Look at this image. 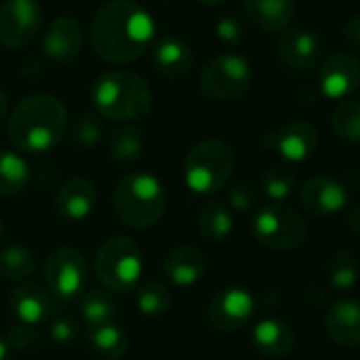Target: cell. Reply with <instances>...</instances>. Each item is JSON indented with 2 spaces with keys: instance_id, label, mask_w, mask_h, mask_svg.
<instances>
[{
  "instance_id": "obj_1",
  "label": "cell",
  "mask_w": 360,
  "mask_h": 360,
  "mask_svg": "<svg viewBox=\"0 0 360 360\" xmlns=\"http://www.w3.org/2000/svg\"><path fill=\"white\" fill-rule=\"evenodd\" d=\"M91 47L108 64H131L155 39V22L134 0H110L91 20Z\"/></svg>"
},
{
  "instance_id": "obj_2",
  "label": "cell",
  "mask_w": 360,
  "mask_h": 360,
  "mask_svg": "<svg viewBox=\"0 0 360 360\" xmlns=\"http://www.w3.org/2000/svg\"><path fill=\"white\" fill-rule=\"evenodd\" d=\"M68 129V112L60 98L34 94L22 100L9 117L7 134L11 142L30 155L53 150Z\"/></svg>"
},
{
  "instance_id": "obj_3",
  "label": "cell",
  "mask_w": 360,
  "mask_h": 360,
  "mask_svg": "<svg viewBox=\"0 0 360 360\" xmlns=\"http://www.w3.org/2000/svg\"><path fill=\"white\" fill-rule=\"evenodd\" d=\"M91 102L102 119L138 121L153 108L148 83L127 70L104 72L91 89Z\"/></svg>"
},
{
  "instance_id": "obj_4",
  "label": "cell",
  "mask_w": 360,
  "mask_h": 360,
  "mask_svg": "<svg viewBox=\"0 0 360 360\" xmlns=\"http://www.w3.org/2000/svg\"><path fill=\"white\" fill-rule=\"evenodd\" d=\"M165 189L161 180L148 172H134L119 180L112 195L117 219L134 229H148L165 214Z\"/></svg>"
},
{
  "instance_id": "obj_5",
  "label": "cell",
  "mask_w": 360,
  "mask_h": 360,
  "mask_svg": "<svg viewBox=\"0 0 360 360\" xmlns=\"http://www.w3.org/2000/svg\"><path fill=\"white\" fill-rule=\"evenodd\" d=\"M236 169V150L221 138L198 142L185 157L183 178L185 185L198 195L221 191Z\"/></svg>"
},
{
  "instance_id": "obj_6",
  "label": "cell",
  "mask_w": 360,
  "mask_h": 360,
  "mask_svg": "<svg viewBox=\"0 0 360 360\" xmlns=\"http://www.w3.org/2000/svg\"><path fill=\"white\" fill-rule=\"evenodd\" d=\"M144 261L142 250L129 238L117 236L106 240L94 261L96 278L110 292H129L138 288Z\"/></svg>"
},
{
  "instance_id": "obj_7",
  "label": "cell",
  "mask_w": 360,
  "mask_h": 360,
  "mask_svg": "<svg viewBox=\"0 0 360 360\" xmlns=\"http://www.w3.org/2000/svg\"><path fill=\"white\" fill-rule=\"evenodd\" d=\"M252 236L269 250L290 252L307 240V223L284 204H267L261 206L252 219Z\"/></svg>"
},
{
  "instance_id": "obj_8",
  "label": "cell",
  "mask_w": 360,
  "mask_h": 360,
  "mask_svg": "<svg viewBox=\"0 0 360 360\" xmlns=\"http://www.w3.org/2000/svg\"><path fill=\"white\" fill-rule=\"evenodd\" d=\"M252 85V66L246 58L223 53L210 60L200 75V89L206 98L231 102L242 98Z\"/></svg>"
},
{
  "instance_id": "obj_9",
  "label": "cell",
  "mask_w": 360,
  "mask_h": 360,
  "mask_svg": "<svg viewBox=\"0 0 360 360\" xmlns=\"http://www.w3.org/2000/svg\"><path fill=\"white\" fill-rule=\"evenodd\" d=\"M45 280L58 299H77L85 292L89 282V265L85 255L68 246L53 250L45 263Z\"/></svg>"
},
{
  "instance_id": "obj_10",
  "label": "cell",
  "mask_w": 360,
  "mask_h": 360,
  "mask_svg": "<svg viewBox=\"0 0 360 360\" xmlns=\"http://www.w3.org/2000/svg\"><path fill=\"white\" fill-rule=\"evenodd\" d=\"M43 11L37 0H5L0 5V43L9 49L30 45L41 32Z\"/></svg>"
},
{
  "instance_id": "obj_11",
  "label": "cell",
  "mask_w": 360,
  "mask_h": 360,
  "mask_svg": "<svg viewBox=\"0 0 360 360\" xmlns=\"http://www.w3.org/2000/svg\"><path fill=\"white\" fill-rule=\"evenodd\" d=\"M255 314V297L242 286L221 288L206 309V318L212 328L223 333H233L244 328Z\"/></svg>"
},
{
  "instance_id": "obj_12",
  "label": "cell",
  "mask_w": 360,
  "mask_h": 360,
  "mask_svg": "<svg viewBox=\"0 0 360 360\" xmlns=\"http://www.w3.org/2000/svg\"><path fill=\"white\" fill-rule=\"evenodd\" d=\"M263 144L278 153L284 161L301 163L318 148V131L309 121H288L263 138Z\"/></svg>"
},
{
  "instance_id": "obj_13",
  "label": "cell",
  "mask_w": 360,
  "mask_h": 360,
  "mask_svg": "<svg viewBox=\"0 0 360 360\" xmlns=\"http://www.w3.org/2000/svg\"><path fill=\"white\" fill-rule=\"evenodd\" d=\"M360 87V62L347 53H333L318 68V89L328 100H347Z\"/></svg>"
},
{
  "instance_id": "obj_14",
  "label": "cell",
  "mask_w": 360,
  "mask_h": 360,
  "mask_svg": "<svg viewBox=\"0 0 360 360\" xmlns=\"http://www.w3.org/2000/svg\"><path fill=\"white\" fill-rule=\"evenodd\" d=\"M301 206L318 219H328L345 210L349 193L343 183L333 176H314L299 191Z\"/></svg>"
},
{
  "instance_id": "obj_15",
  "label": "cell",
  "mask_w": 360,
  "mask_h": 360,
  "mask_svg": "<svg viewBox=\"0 0 360 360\" xmlns=\"http://www.w3.org/2000/svg\"><path fill=\"white\" fill-rule=\"evenodd\" d=\"M324 53V41L309 28H288L278 43V60L297 72L311 70L320 64Z\"/></svg>"
},
{
  "instance_id": "obj_16",
  "label": "cell",
  "mask_w": 360,
  "mask_h": 360,
  "mask_svg": "<svg viewBox=\"0 0 360 360\" xmlns=\"http://www.w3.org/2000/svg\"><path fill=\"white\" fill-rule=\"evenodd\" d=\"M165 278L178 286V288H189L195 286L208 271V257L204 250L195 246H176L165 252L161 261Z\"/></svg>"
},
{
  "instance_id": "obj_17",
  "label": "cell",
  "mask_w": 360,
  "mask_h": 360,
  "mask_svg": "<svg viewBox=\"0 0 360 360\" xmlns=\"http://www.w3.org/2000/svg\"><path fill=\"white\" fill-rule=\"evenodd\" d=\"M96 206V187L91 180L83 176H75L58 189L56 193V210L64 221L79 223L85 221Z\"/></svg>"
},
{
  "instance_id": "obj_18",
  "label": "cell",
  "mask_w": 360,
  "mask_h": 360,
  "mask_svg": "<svg viewBox=\"0 0 360 360\" xmlns=\"http://www.w3.org/2000/svg\"><path fill=\"white\" fill-rule=\"evenodd\" d=\"M83 47V28L72 18H58L45 39H43V51L49 60L58 64L72 62Z\"/></svg>"
},
{
  "instance_id": "obj_19",
  "label": "cell",
  "mask_w": 360,
  "mask_h": 360,
  "mask_svg": "<svg viewBox=\"0 0 360 360\" xmlns=\"http://www.w3.org/2000/svg\"><path fill=\"white\" fill-rule=\"evenodd\" d=\"M324 326L328 337L341 347H360V301L341 299L337 301L326 318Z\"/></svg>"
},
{
  "instance_id": "obj_20",
  "label": "cell",
  "mask_w": 360,
  "mask_h": 360,
  "mask_svg": "<svg viewBox=\"0 0 360 360\" xmlns=\"http://www.w3.org/2000/svg\"><path fill=\"white\" fill-rule=\"evenodd\" d=\"M244 11L252 26L265 32L288 30L297 15L295 0H244Z\"/></svg>"
},
{
  "instance_id": "obj_21",
  "label": "cell",
  "mask_w": 360,
  "mask_h": 360,
  "mask_svg": "<svg viewBox=\"0 0 360 360\" xmlns=\"http://www.w3.org/2000/svg\"><path fill=\"white\" fill-rule=\"evenodd\" d=\"M9 303H11L15 318L22 322V326H30V328L45 324L53 314L51 297L41 286H34V284L18 286L11 292Z\"/></svg>"
},
{
  "instance_id": "obj_22",
  "label": "cell",
  "mask_w": 360,
  "mask_h": 360,
  "mask_svg": "<svg viewBox=\"0 0 360 360\" xmlns=\"http://www.w3.org/2000/svg\"><path fill=\"white\" fill-rule=\"evenodd\" d=\"M153 66L161 77L169 81H180L191 72L193 53L189 45L180 39H161L153 47Z\"/></svg>"
},
{
  "instance_id": "obj_23",
  "label": "cell",
  "mask_w": 360,
  "mask_h": 360,
  "mask_svg": "<svg viewBox=\"0 0 360 360\" xmlns=\"http://www.w3.org/2000/svg\"><path fill=\"white\" fill-rule=\"evenodd\" d=\"M252 345L265 358H282L292 349L295 333L284 320L263 318L252 326Z\"/></svg>"
},
{
  "instance_id": "obj_24",
  "label": "cell",
  "mask_w": 360,
  "mask_h": 360,
  "mask_svg": "<svg viewBox=\"0 0 360 360\" xmlns=\"http://www.w3.org/2000/svg\"><path fill=\"white\" fill-rule=\"evenodd\" d=\"M30 183L28 161L13 153L0 148V195H18Z\"/></svg>"
},
{
  "instance_id": "obj_25",
  "label": "cell",
  "mask_w": 360,
  "mask_h": 360,
  "mask_svg": "<svg viewBox=\"0 0 360 360\" xmlns=\"http://www.w3.org/2000/svg\"><path fill=\"white\" fill-rule=\"evenodd\" d=\"M324 274L335 290H349L360 276L358 259L352 250H337L324 263Z\"/></svg>"
},
{
  "instance_id": "obj_26",
  "label": "cell",
  "mask_w": 360,
  "mask_h": 360,
  "mask_svg": "<svg viewBox=\"0 0 360 360\" xmlns=\"http://www.w3.org/2000/svg\"><path fill=\"white\" fill-rule=\"evenodd\" d=\"M89 345L104 360H121L127 352V335L117 322H110L89 330Z\"/></svg>"
},
{
  "instance_id": "obj_27",
  "label": "cell",
  "mask_w": 360,
  "mask_h": 360,
  "mask_svg": "<svg viewBox=\"0 0 360 360\" xmlns=\"http://www.w3.org/2000/svg\"><path fill=\"white\" fill-rule=\"evenodd\" d=\"M233 231L231 210L221 202H210L200 214V233L210 242H223Z\"/></svg>"
},
{
  "instance_id": "obj_28",
  "label": "cell",
  "mask_w": 360,
  "mask_h": 360,
  "mask_svg": "<svg viewBox=\"0 0 360 360\" xmlns=\"http://www.w3.org/2000/svg\"><path fill=\"white\" fill-rule=\"evenodd\" d=\"M37 269L34 252L20 244H9L0 248V276L7 280L30 278Z\"/></svg>"
},
{
  "instance_id": "obj_29",
  "label": "cell",
  "mask_w": 360,
  "mask_h": 360,
  "mask_svg": "<svg viewBox=\"0 0 360 360\" xmlns=\"http://www.w3.org/2000/svg\"><path fill=\"white\" fill-rule=\"evenodd\" d=\"M144 150V140L140 129L131 127V125H123L119 129H115L108 138V153L112 157V161L117 163H134L140 159Z\"/></svg>"
},
{
  "instance_id": "obj_30",
  "label": "cell",
  "mask_w": 360,
  "mask_h": 360,
  "mask_svg": "<svg viewBox=\"0 0 360 360\" xmlns=\"http://www.w3.org/2000/svg\"><path fill=\"white\" fill-rule=\"evenodd\" d=\"M333 131L349 144H360V102L341 100L330 112Z\"/></svg>"
},
{
  "instance_id": "obj_31",
  "label": "cell",
  "mask_w": 360,
  "mask_h": 360,
  "mask_svg": "<svg viewBox=\"0 0 360 360\" xmlns=\"http://www.w3.org/2000/svg\"><path fill=\"white\" fill-rule=\"evenodd\" d=\"M81 316L87 322L89 328H98L104 324L115 322L117 318V305L104 290H87L81 301Z\"/></svg>"
},
{
  "instance_id": "obj_32",
  "label": "cell",
  "mask_w": 360,
  "mask_h": 360,
  "mask_svg": "<svg viewBox=\"0 0 360 360\" xmlns=\"http://www.w3.org/2000/svg\"><path fill=\"white\" fill-rule=\"evenodd\" d=\"M297 185V176L286 165H271L263 172L261 178V189L271 200V204L284 202Z\"/></svg>"
},
{
  "instance_id": "obj_33",
  "label": "cell",
  "mask_w": 360,
  "mask_h": 360,
  "mask_svg": "<svg viewBox=\"0 0 360 360\" xmlns=\"http://www.w3.org/2000/svg\"><path fill=\"white\" fill-rule=\"evenodd\" d=\"M136 305L144 316H161L172 307V292L161 282L148 280L136 288Z\"/></svg>"
},
{
  "instance_id": "obj_34",
  "label": "cell",
  "mask_w": 360,
  "mask_h": 360,
  "mask_svg": "<svg viewBox=\"0 0 360 360\" xmlns=\"http://www.w3.org/2000/svg\"><path fill=\"white\" fill-rule=\"evenodd\" d=\"M104 134H106V129H104L102 117L94 115V112L81 115L75 121V125H72V142L79 148H94V146H98L104 140Z\"/></svg>"
},
{
  "instance_id": "obj_35",
  "label": "cell",
  "mask_w": 360,
  "mask_h": 360,
  "mask_svg": "<svg viewBox=\"0 0 360 360\" xmlns=\"http://www.w3.org/2000/svg\"><path fill=\"white\" fill-rule=\"evenodd\" d=\"M259 204V191L252 183H236L227 191V208L236 212H250Z\"/></svg>"
},
{
  "instance_id": "obj_36",
  "label": "cell",
  "mask_w": 360,
  "mask_h": 360,
  "mask_svg": "<svg viewBox=\"0 0 360 360\" xmlns=\"http://www.w3.org/2000/svg\"><path fill=\"white\" fill-rule=\"evenodd\" d=\"M49 333L58 343H75L79 339V324L72 316L49 318Z\"/></svg>"
},
{
  "instance_id": "obj_37",
  "label": "cell",
  "mask_w": 360,
  "mask_h": 360,
  "mask_svg": "<svg viewBox=\"0 0 360 360\" xmlns=\"http://www.w3.org/2000/svg\"><path fill=\"white\" fill-rule=\"evenodd\" d=\"M214 32H217V39H221V41L227 43V45H238V43L244 39V28H242V24H240L236 18H231V15L221 18V20L217 22Z\"/></svg>"
},
{
  "instance_id": "obj_38",
  "label": "cell",
  "mask_w": 360,
  "mask_h": 360,
  "mask_svg": "<svg viewBox=\"0 0 360 360\" xmlns=\"http://www.w3.org/2000/svg\"><path fill=\"white\" fill-rule=\"evenodd\" d=\"M37 343V335H34V330L30 328V326H15L11 333H9V337H7V345H11V347H18V349H28V347H32Z\"/></svg>"
},
{
  "instance_id": "obj_39",
  "label": "cell",
  "mask_w": 360,
  "mask_h": 360,
  "mask_svg": "<svg viewBox=\"0 0 360 360\" xmlns=\"http://www.w3.org/2000/svg\"><path fill=\"white\" fill-rule=\"evenodd\" d=\"M343 41L352 49L360 51V13L345 22V26H343Z\"/></svg>"
},
{
  "instance_id": "obj_40",
  "label": "cell",
  "mask_w": 360,
  "mask_h": 360,
  "mask_svg": "<svg viewBox=\"0 0 360 360\" xmlns=\"http://www.w3.org/2000/svg\"><path fill=\"white\" fill-rule=\"evenodd\" d=\"M345 223L349 227V231H354L356 236H360V202H356L354 206H349Z\"/></svg>"
},
{
  "instance_id": "obj_41",
  "label": "cell",
  "mask_w": 360,
  "mask_h": 360,
  "mask_svg": "<svg viewBox=\"0 0 360 360\" xmlns=\"http://www.w3.org/2000/svg\"><path fill=\"white\" fill-rule=\"evenodd\" d=\"M7 112H9V98L3 89H0V119H5Z\"/></svg>"
},
{
  "instance_id": "obj_42",
  "label": "cell",
  "mask_w": 360,
  "mask_h": 360,
  "mask_svg": "<svg viewBox=\"0 0 360 360\" xmlns=\"http://www.w3.org/2000/svg\"><path fill=\"white\" fill-rule=\"evenodd\" d=\"M7 349H9V345H7V339H3V335H0V360H5V356H7Z\"/></svg>"
},
{
  "instance_id": "obj_43",
  "label": "cell",
  "mask_w": 360,
  "mask_h": 360,
  "mask_svg": "<svg viewBox=\"0 0 360 360\" xmlns=\"http://www.w3.org/2000/svg\"><path fill=\"white\" fill-rule=\"evenodd\" d=\"M200 3H206V5H217V3H223V0H200Z\"/></svg>"
},
{
  "instance_id": "obj_44",
  "label": "cell",
  "mask_w": 360,
  "mask_h": 360,
  "mask_svg": "<svg viewBox=\"0 0 360 360\" xmlns=\"http://www.w3.org/2000/svg\"><path fill=\"white\" fill-rule=\"evenodd\" d=\"M3 233H5V225H3V221H0V240H3Z\"/></svg>"
}]
</instances>
